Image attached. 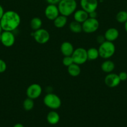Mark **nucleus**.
<instances>
[{"instance_id": "obj_13", "label": "nucleus", "mask_w": 127, "mask_h": 127, "mask_svg": "<svg viewBox=\"0 0 127 127\" xmlns=\"http://www.w3.org/2000/svg\"><path fill=\"white\" fill-rule=\"evenodd\" d=\"M119 37V31L118 29L114 27H111L105 31L104 34V37L105 40L109 42H114Z\"/></svg>"}, {"instance_id": "obj_11", "label": "nucleus", "mask_w": 127, "mask_h": 127, "mask_svg": "<svg viewBox=\"0 0 127 127\" xmlns=\"http://www.w3.org/2000/svg\"><path fill=\"white\" fill-rule=\"evenodd\" d=\"M45 16L50 21H54L57 17L60 15L58 7L56 4H49L46 7L44 11Z\"/></svg>"}, {"instance_id": "obj_4", "label": "nucleus", "mask_w": 127, "mask_h": 127, "mask_svg": "<svg viewBox=\"0 0 127 127\" xmlns=\"http://www.w3.org/2000/svg\"><path fill=\"white\" fill-rule=\"evenodd\" d=\"M44 105L51 110H57L61 107L62 101L59 97L54 93H49L44 96L43 99Z\"/></svg>"}, {"instance_id": "obj_5", "label": "nucleus", "mask_w": 127, "mask_h": 127, "mask_svg": "<svg viewBox=\"0 0 127 127\" xmlns=\"http://www.w3.org/2000/svg\"><path fill=\"white\" fill-rule=\"evenodd\" d=\"M82 31L86 33H92L98 29L100 26L99 21L97 18L88 17L82 24Z\"/></svg>"}, {"instance_id": "obj_10", "label": "nucleus", "mask_w": 127, "mask_h": 127, "mask_svg": "<svg viewBox=\"0 0 127 127\" xmlns=\"http://www.w3.org/2000/svg\"><path fill=\"white\" fill-rule=\"evenodd\" d=\"M80 4L82 9L85 11L88 14L97 11L98 6L97 0H80Z\"/></svg>"}, {"instance_id": "obj_20", "label": "nucleus", "mask_w": 127, "mask_h": 127, "mask_svg": "<svg viewBox=\"0 0 127 127\" xmlns=\"http://www.w3.org/2000/svg\"><path fill=\"white\" fill-rule=\"evenodd\" d=\"M42 25V21L39 17H34L31 19L30 22V26L33 31H36L41 28Z\"/></svg>"}, {"instance_id": "obj_19", "label": "nucleus", "mask_w": 127, "mask_h": 127, "mask_svg": "<svg viewBox=\"0 0 127 127\" xmlns=\"http://www.w3.org/2000/svg\"><path fill=\"white\" fill-rule=\"evenodd\" d=\"M67 71L71 76H78L81 73L80 67V65L73 63L70 66L67 67Z\"/></svg>"}, {"instance_id": "obj_9", "label": "nucleus", "mask_w": 127, "mask_h": 127, "mask_svg": "<svg viewBox=\"0 0 127 127\" xmlns=\"http://www.w3.org/2000/svg\"><path fill=\"white\" fill-rule=\"evenodd\" d=\"M2 45L6 47H11L15 43V36L12 32L4 31L1 33V40Z\"/></svg>"}, {"instance_id": "obj_16", "label": "nucleus", "mask_w": 127, "mask_h": 127, "mask_svg": "<svg viewBox=\"0 0 127 127\" xmlns=\"http://www.w3.org/2000/svg\"><path fill=\"white\" fill-rule=\"evenodd\" d=\"M46 119H47V121L49 124L54 125L59 122L60 115L57 112L55 111L54 110H52L47 114Z\"/></svg>"}, {"instance_id": "obj_23", "label": "nucleus", "mask_w": 127, "mask_h": 127, "mask_svg": "<svg viewBox=\"0 0 127 127\" xmlns=\"http://www.w3.org/2000/svg\"><path fill=\"white\" fill-rule=\"evenodd\" d=\"M22 106H23L24 109L26 111H30L32 110L34 107V102L33 99L31 98H26L22 103Z\"/></svg>"}, {"instance_id": "obj_33", "label": "nucleus", "mask_w": 127, "mask_h": 127, "mask_svg": "<svg viewBox=\"0 0 127 127\" xmlns=\"http://www.w3.org/2000/svg\"><path fill=\"white\" fill-rule=\"evenodd\" d=\"M125 25H124V27H125V31L127 32V21L125 22Z\"/></svg>"}, {"instance_id": "obj_21", "label": "nucleus", "mask_w": 127, "mask_h": 127, "mask_svg": "<svg viewBox=\"0 0 127 127\" xmlns=\"http://www.w3.org/2000/svg\"><path fill=\"white\" fill-rule=\"evenodd\" d=\"M87 52L88 60H95L100 57L98 50L94 47L90 48L87 50Z\"/></svg>"}, {"instance_id": "obj_7", "label": "nucleus", "mask_w": 127, "mask_h": 127, "mask_svg": "<svg viewBox=\"0 0 127 127\" xmlns=\"http://www.w3.org/2000/svg\"><path fill=\"white\" fill-rule=\"evenodd\" d=\"M34 38L37 43L39 44H45L50 39V33L45 29H39L34 31L33 34Z\"/></svg>"}, {"instance_id": "obj_32", "label": "nucleus", "mask_w": 127, "mask_h": 127, "mask_svg": "<svg viewBox=\"0 0 127 127\" xmlns=\"http://www.w3.org/2000/svg\"><path fill=\"white\" fill-rule=\"evenodd\" d=\"M13 127H24V126L22 124L17 123V124H15V125L13 126Z\"/></svg>"}, {"instance_id": "obj_18", "label": "nucleus", "mask_w": 127, "mask_h": 127, "mask_svg": "<svg viewBox=\"0 0 127 127\" xmlns=\"http://www.w3.org/2000/svg\"><path fill=\"white\" fill-rule=\"evenodd\" d=\"M53 21L55 27L58 29L63 28L66 26L67 23V17L60 14Z\"/></svg>"}, {"instance_id": "obj_3", "label": "nucleus", "mask_w": 127, "mask_h": 127, "mask_svg": "<svg viewBox=\"0 0 127 127\" xmlns=\"http://www.w3.org/2000/svg\"><path fill=\"white\" fill-rule=\"evenodd\" d=\"M100 57L105 60H107L111 58L115 53V45L112 42L104 41L100 43L98 48Z\"/></svg>"}, {"instance_id": "obj_8", "label": "nucleus", "mask_w": 127, "mask_h": 127, "mask_svg": "<svg viewBox=\"0 0 127 127\" xmlns=\"http://www.w3.org/2000/svg\"><path fill=\"white\" fill-rule=\"evenodd\" d=\"M42 93V88L39 84L33 83L29 86L26 89V95L27 97L31 99H37L41 96Z\"/></svg>"}, {"instance_id": "obj_26", "label": "nucleus", "mask_w": 127, "mask_h": 127, "mask_svg": "<svg viewBox=\"0 0 127 127\" xmlns=\"http://www.w3.org/2000/svg\"><path fill=\"white\" fill-rule=\"evenodd\" d=\"M7 69V64L6 62L2 59H0V73H2Z\"/></svg>"}, {"instance_id": "obj_27", "label": "nucleus", "mask_w": 127, "mask_h": 127, "mask_svg": "<svg viewBox=\"0 0 127 127\" xmlns=\"http://www.w3.org/2000/svg\"><path fill=\"white\" fill-rule=\"evenodd\" d=\"M118 76H119L121 81H125L127 79V73L125 71L120 72L118 74Z\"/></svg>"}, {"instance_id": "obj_12", "label": "nucleus", "mask_w": 127, "mask_h": 127, "mask_svg": "<svg viewBox=\"0 0 127 127\" xmlns=\"http://www.w3.org/2000/svg\"><path fill=\"white\" fill-rule=\"evenodd\" d=\"M104 81L107 86L111 88H113L119 85L121 80L120 79L118 74L110 73H108V74L106 76L105 78Z\"/></svg>"}, {"instance_id": "obj_29", "label": "nucleus", "mask_w": 127, "mask_h": 127, "mask_svg": "<svg viewBox=\"0 0 127 127\" xmlns=\"http://www.w3.org/2000/svg\"><path fill=\"white\" fill-rule=\"evenodd\" d=\"M97 41H98L100 43H102V42H103L104 41H105L104 36H102V35L98 36V37H97Z\"/></svg>"}, {"instance_id": "obj_35", "label": "nucleus", "mask_w": 127, "mask_h": 127, "mask_svg": "<svg viewBox=\"0 0 127 127\" xmlns=\"http://www.w3.org/2000/svg\"></svg>"}, {"instance_id": "obj_2", "label": "nucleus", "mask_w": 127, "mask_h": 127, "mask_svg": "<svg viewBox=\"0 0 127 127\" xmlns=\"http://www.w3.org/2000/svg\"><path fill=\"white\" fill-rule=\"evenodd\" d=\"M60 14L68 17L77 10V3L75 0H61L57 4Z\"/></svg>"}, {"instance_id": "obj_6", "label": "nucleus", "mask_w": 127, "mask_h": 127, "mask_svg": "<svg viewBox=\"0 0 127 127\" xmlns=\"http://www.w3.org/2000/svg\"><path fill=\"white\" fill-rule=\"evenodd\" d=\"M72 58L74 63L78 65L84 64L88 60L87 50L82 47L76 48L72 53Z\"/></svg>"}, {"instance_id": "obj_22", "label": "nucleus", "mask_w": 127, "mask_h": 127, "mask_svg": "<svg viewBox=\"0 0 127 127\" xmlns=\"http://www.w3.org/2000/svg\"><path fill=\"white\" fill-rule=\"evenodd\" d=\"M69 29L71 32H73V33H80L82 31V24L79 23V22H77L75 21H73L70 23Z\"/></svg>"}, {"instance_id": "obj_17", "label": "nucleus", "mask_w": 127, "mask_h": 127, "mask_svg": "<svg viewBox=\"0 0 127 127\" xmlns=\"http://www.w3.org/2000/svg\"><path fill=\"white\" fill-rule=\"evenodd\" d=\"M115 67V65L113 62L108 59L104 61L101 64V69L106 73H112V71L114 70Z\"/></svg>"}, {"instance_id": "obj_15", "label": "nucleus", "mask_w": 127, "mask_h": 127, "mask_svg": "<svg viewBox=\"0 0 127 127\" xmlns=\"http://www.w3.org/2000/svg\"><path fill=\"white\" fill-rule=\"evenodd\" d=\"M74 50L73 45L69 42H64L61 45V52L64 57L72 56Z\"/></svg>"}, {"instance_id": "obj_14", "label": "nucleus", "mask_w": 127, "mask_h": 127, "mask_svg": "<svg viewBox=\"0 0 127 127\" xmlns=\"http://www.w3.org/2000/svg\"><path fill=\"white\" fill-rule=\"evenodd\" d=\"M73 14L74 21H77V22H79L80 24L83 23L84 21H85L89 17V15H88V12H86L85 11H84L82 9L76 10Z\"/></svg>"}, {"instance_id": "obj_30", "label": "nucleus", "mask_w": 127, "mask_h": 127, "mask_svg": "<svg viewBox=\"0 0 127 127\" xmlns=\"http://www.w3.org/2000/svg\"><path fill=\"white\" fill-rule=\"evenodd\" d=\"M88 15H89V17H92V18H97V13L96 11L90 12L88 14Z\"/></svg>"}, {"instance_id": "obj_28", "label": "nucleus", "mask_w": 127, "mask_h": 127, "mask_svg": "<svg viewBox=\"0 0 127 127\" xmlns=\"http://www.w3.org/2000/svg\"><path fill=\"white\" fill-rule=\"evenodd\" d=\"M47 1V3L51 4H58L59 2L61 1V0H46Z\"/></svg>"}, {"instance_id": "obj_31", "label": "nucleus", "mask_w": 127, "mask_h": 127, "mask_svg": "<svg viewBox=\"0 0 127 127\" xmlns=\"http://www.w3.org/2000/svg\"><path fill=\"white\" fill-rule=\"evenodd\" d=\"M4 12V9L3 7H2V6H1V4H0V20H1V17H2V15H3Z\"/></svg>"}, {"instance_id": "obj_1", "label": "nucleus", "mask_w": 127, "mask_h": 127, "mask_svg": "<svg viewBox=\"0 0 127 127\" xmlns=\"http://www.w3.org/2000/svg\"><path fill=\"white\" fill-rule=\"evenodd\" d=\"M21 21V17L17 12L7 11L4 12L0 20V24L3 31L12 32L19 26Z\"/></svg>"}, {"instance_id": "obj_34", "label": "nucleus", "mask_w": 127, "mask_h": 127, "mask_svg": "<svg viewBox=\"0 0 127 127\" xmlns=\"http://www.w3.org/2000/svg\"><path fill=\"white\" fill-rule=\"evenodd\" d=\"M2 31H3V30H2V27H1V24H0V34H1V33H2Z\"/></svg>"}, {"instance_id": "obj_24", "label": "nucleus", "mask_w": 127, "mask_h": 127, "mask_svg": "<svg viewBox=\"0 0 127 127\" xmlns=\"http://www.w3.org/2000/svg\"><path fill=\"white\" fill-rule=\"evenodd\" d=\"M116 20L120 23H125L127 21V11H121L116 15Z\"/></svg>"}, {"instance_id": "obj_25", "label": "nucleus", "mask_w": 127, "mask_h": 127, "mask_svg": "<svg viewBox=\"0 0 127 127\" xmlns=\"http://www.w3.org/2000/svg\"><path fill=\"white\" fill-rule=\"evenodd\" d=\"M62 63L65 66H69L71 64L73 63V59L72 58V56H65L62 60Z\"/></svg>"}]
</instances>
